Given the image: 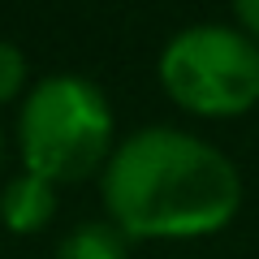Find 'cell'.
<instances>
[{"label": "cell", "instance_id": "6da1fadb", "mask_svg": "<svg viewBox=\"0 0 259 259\" xmlns=\"http://www.w3.org/2000/svg\"><path fill=\"white\" fill-rule=\"evenodd\" d=\"M104 203L130 242L216 233L242 207V177L225 151L186 130L147 125L104 168Z\"/></svg>", "mask_w": 259, "mask_h": 259}, {"label": "cell", "instance_id": "7a4b0ae2", "mask_svg": "<svg viewBox=\"0 0 259 259\" xmlns=\"http://www.w3.org/2000/svg\"><path fill=\"white\" fill-rule=\"evenodd\" d=\"M26 173L48 182H82L112 147V112L95 82L78 74H52L35 82L18 121Z\"/></svg>", "mask_w": 259, "mask_h": 259}, {"label": "cell", "instance_id": "3957f363", "mask_svg": "<svg viewBox=\"0 0 259 259\" xmlns=\"http://www.w3.org/2000/svg\"><path fill=\"white\" fill-rule=\"evenodd\" d=\"M160 82L199 117H238L259 104V44L233 26H186L160 52Z\"/></svg>", "mask_w": 259, "mask_h": 259}, {"label": "cell", "instance_id": "277c9868", "mask_svg": "<svg viewBox=\"0 0 259 259\" xmlns=\"http://www.w3.org/2000/svg\"><path fill=\"white\" fill-rule=\"evenodd\" d=\"M56 212V186L48 177L18 173L5 190H0V221L13 233H39Z\"/></svg>", "mask_w": 259, "mask_h": 259}, {"label": "cell", "instance_id": "5b68a950", "mask_svg": "<svg viewBox=\"0 0 259 259\" xmlns=\"http://www.w3.org/2000/svg\"><path fill=\"white\" fill-rule=\"evenodd\" d=\"M52 259H130V238L112 221H87L65 233Z\"/></svg>", "mask_w": 259, "mask_h": 259}, {"label": "cell", "instance_id": "8992f818", "mask_svg": "<svg viewBox=\"0 0 259 259\" xmlns=\"http://www.w3.org/2000/svg\"><path fill=\"white\" fill-rule=\"evenodd\" d=\"M22 87H26V56L18 44L0 39V104H9Z\"/></svg>", "mask_w": 259, "mask_h": 259}, {"label": "cell", "instance_id": "52a82bcc", "mask_svg": "<svg viewBox=\"0 0 259 259\" xmlns=\"http://www.w3.org/2000/svg\"><path fill=\"white\" fill-rule=\"evenodd\" d=\"M233 13H238L242 30L259 39V0H238V9H233Z\"/></svg>", "mask_w": 259, "mask_h": 259}, {"label": "cell", "instance_id": "ba28073f", "mask_svg": "<svg viewBox=\"0 0 259 259\" xmlns=\"http://www.w3.org/2000/svg\"><path fill=\"white\" fill-rule=\"evenodd\" d=\"M0 156H5V147H0Z\"/></svg>", "mask_w": 259, "mask_h": 259}]
</instances>
